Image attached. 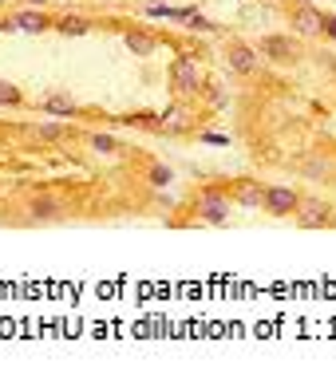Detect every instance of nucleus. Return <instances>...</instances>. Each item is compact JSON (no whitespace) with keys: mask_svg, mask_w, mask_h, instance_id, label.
<instances>
[{"mask_svg":"<svg viewBox=\"0 0 336 387\" xmlns=\"http://www.w3.org/2000/svg\"><path fill=\"white\" fill-rule=\"evenodd\" d=\"M289 28H293L297 36H305V40H317V36H325V12H317L312 4H293L289 9Z\"/></svg>","mask_w":336,"mask_h":387,"instance_id":"3","label":"nucleus"},{"mask_svg":"<svg viewBox=\"0 0 336 387\" xmlns=\"http://www.w3.org/2000/svg\"><path fill=\"white\" fill-rule=\"evenodd\" d=\"M40 138H68V127H63V123H44Z\"/></svg>","mask_w":336,"mask_h":387,"instance_id":"18","label":"nucleus"},{"mask_svg":"<svg viewBox=\"0 0 336 387\" xmlns=\"http://www.w3.org/2000/svg\"><path fill=\"white\" fill-rule=\"evenodd\" d=\"M206 99H214V107H222V103H225V95H222V87H210V91H206Z\"/></svg>","mask_w":336,"mask_h":387,"instance_id":"21","label":"nucleus"},{"mask_svg":"<svg viewBox=\"0 0 336 387\" xmlns=\"http://www.w3.org/2000/svg\"><path fill=\"white\" fill-rule=\"evenodd\" d=\"M28 4H32V9H44V4H52V0H28Z\"/></svg>","mask_w":336,"mask_h":387,"instance_id":"24","label":"nucleus"},{"mask_svg":"<svg viewBox=\"0 0 336 387\" xmlns=\"http://www.w3.org/2000/svg\"><path fill=\"white\" fill-rule=\"evenodd\" d=\"M87 147L95 155H119V138L115 135H87Z\"/></svg>","mask_w":336,"mask_h":387,"instance_id":"15","label":"nucleus"},{"mask_svg":"<svg viewBox=\"0 0 336 387\" xmlns=\"http://www.w3.org/2000/svg\"><path fill=\"white\" fill-rule=\"evenodd\" d=\"M170 83H174V95H182V99H190V95L202 91V76H198V63L190 60V56H178L170 68Z\"/></svg>","mask_w":336,"mask_h":387,"instance_id":"4","label":"nucleus"},{"mask_svg":"<svg viewBox=\"0 0 336 387\" xmlns=\"http://www.w3.org/2000/svg\"><path fill=\"white\" fill-rule=\"evenodd\" d=\"M123 40H127V52H131V56H138V60L155 56V48H158V40H155L151 32H143V28H131V32L123 36Z\"/></svg>","mask_w":336,"mask_h":387,"instance_id":"12","label":"nucleus"},{"mask_svg":"<svg viewBox=\"0 0 336 387\" xmlns=\"http://www.w3.org/2000/svg\"><path fill=\"white\" fill-rule=\"evenodd\" d=\"M0 107H24V95L16 83H0Z\"/></svg>","mask_w":336,"mask_h":387,"instance_id":"16","label":"nucleus"},{"mask_svg":"<svg viewBox=\"0 0 336 387\" xmlns=\"http://www.w3.org/2000/svg\"><path fill=\"white\" fill-rule=\"evenodd\" d=\"M301 206V194L293 186H265V214L273 217H293Z\"/></svg>","mask_w":336,"mask_h":387,"instance_id":"5","label":"nucleus"},{"mask_svg":"<svg viewBox=\"0 0 336 387\" xmlns=\"http://www.w3.org/2000/svg\"><path fill=\"white\" fill-rule=\"evenodd\" d=\"M202 143H214V147H225L230 138H225V135H218V130H202Z\"/></svg>","mask_w":336,"mask_h":387,"instance_id":"19","label":"nucleus"},{"mask_svg":"<svg viewBox=\"0 0 336 387\" xmlns=\"http://www.w3.org/2000/svg\"><path fill=\"white\" fill-rule=\"evenodd\" d=\"M48 28H56V24L44 16L40 9H24V12H16V16L0 20V32H48Z\"/></svg>","mask_w":336,"mask_h":387,"instance_id":"6","label":"nucleus"},{"mask_svg":"<svg viewBox=\"0 0 336 387\" xmlns=\"http://www.w3.org/2000/svg\"><path fill=\"white\" fill-rule=\"evenodd\" d=\"M0 4H9V0H0Z\"/></svg>","mask_w":336,"mask_h":387,"instance_id":"27","label":"nucleus"},{"mask_svg":"<svg viewBox=\"0 0 336 387\" xmlns=\"http://www.w3.org/2000/svg\"><path fill=\"white\" fill-rule=\"evenodd\" d=\"M325 36L336 43V12H332V16H325Z\"/></svg>","mask_w":336,"mask_h":387,"instance_id":"20","label":"nucleus"},{"mask_svg":"<svg viewBox=\"0 0 336 387\" xmlns=\"http://www.w3.org/2000/svg\"><path fill=\"white\" fill-rule=\"evenodd\" d=\"M269 4H289V9H293V4H301V0H269Z\"/></svg>","mask_w":336,"mask_h":387,"instance_id":"23","label":"nucleus"},{"mask_svg":"<svg viewBox=\"0 0 336 387\" xmlns=\"http://www.w3.org/2000/svg\"><path fill=\"white\" fill-rule=\"evenodd\" d=\"M190 123H194V115H190V107H182V103L166 107V111L158 115V130H163V135H186Z\"/></svg>","mask_w":336,"mask_h":387,"instance_id":"10","label":"nucleus"},{"mask_svg":"<svg viewBox=\"0 0 336 387\" xmlns=\"http://www.w3.org/2000/svg\"><path fill=\"white\" fill-rule=\"evenodd\" d=\"M293 217L305 225V229H328V225H336L332 206H328L325 198H312V194H301V206H297Z\"/></svg>","mask_w":336,"mask_h":387,"instance_id":"2","label":"nucleus"},{"mask_svg":"<svg viewBox=\"0 0 336 387\" xmlns=\"http://www.w3.org/2000/svg\"><path fill=\"white\" fill-rule=\"evenodd\" d=\"M28 217H32V222H60V217H63V202L40 194V198L28 202Z\"/></svg>","mask_w":336,"mask_h":387,"instance_id":"11","label":"nucleus"},{"mask_svg":"<svg viewBox=\"0 0 336 387\" xmlns=\"http://www.w3.org/2000/svg\"><path fill=\"white\" fill-rule=\"evenodd\" d=\"M230 202H238L242 210H265V186H261V182H253V178L233 182Z\"/></svg>","mask_w":336,"mask_h":387,"instance_id":"8","label":"nucleus"},{"mask_svg":"<svg viewBox=\"0 0 336 387\" xmlns=\"http://www.w3.org/2000/svg\"><path fill=\"white\" fill-rule=\"evenodd\" d=\"M56 32H63V36H83V32H91V20H87V16H76V12H68V16L56 20Z\"/></svg>","mask_w":336,"mask_h":387,"instance_id":"14","label":"nucleus"},{"mask_svg":"<svg viewBox=\"0 0 336 387\" xmlns=\"http://www.w3.org/2000/svg\"><path fill=\"white\" fill-rule=\"evenodd\" d=\"M99 4H111V0H99Z\"/></svg>","mask_w":336,"mask_h":387,"instance_id":"26","label":"nucleus"},{"mask_svg":"<svg viewBox=\"0 0 336 387\" xmlns=\"http://www.w3.org/2000/svg\"><path fill=\"white\" fill-rule=\"evenodd\" d=\"M143 4H163V0H143Z\"/></svg>","mask_w":336,"mask_h":387,"instance_id":"25","label":"nucleus"},{"mask_svg":"<svg viewBox=\"0 0 336 387\" xmlns=\"http://www.w3.org/2000/svg\"><path fill=\"white\" fill-rule=\"evenodd\" d=\"M147 182H151V186H158V190L170 186V182H174L170 166H151V170H147Z\"/></svg>","mask_w":336,"mask_h":387,"instance_id":"17","label":"nucleus"},{"mask_svg":"<svg viewBox=\"0 0 336 387\" xmlns=\"http://www.w3.org/2000/svg\"><path fill=\"white\" fill-rule=\"evenodd\" d=\"M225 60H230V68L238 71V76H258V68H261L258 52H253L250 43H230V52H225Z\"/></svg>","mask_w":336,"mask_h":387,"instance_id":"9","label":"nucleus"},{"mask_svg":"<svg viewBox=\"0 0 336 387\" xmlns=\"http://www.w3.org/2000/svg\"><path fill=\"white\" fill-rule=\"evenodd\" d=\"M40 111H48V115H63V119H68V115H79V107L71 103L68 95L52 91V95H44V99H40Z\"/></svg>","mask_w":336,"mask_h":387,"instance_id":"13","label":"nucleus"},{"mask_svg":"<svg viewBox=\"0 0 336 387\" xmlns=\"http://www.w3.org/2000/svg\"><path fill=\"white\" fill-rule=\"evenodd\" d=\"M194 214L210 225H225L230 222V194H225V190H214V186H202L198 198H194Z\"/></svg>","mask_w":336,"mask_h":387,"instance_id":"1","label":"nucleus"},{"mask_svg":"<svg viewBox=\"0 0 336 387\" xmlns=\"http://www.w3.org/2000/svg\"><path fill=\"white\" fill-rule=\"evenodd\" d=\"M190 28H198V32H210L214 24H210V20H202V16H194V20H190Z\"/></svg>","mask_w":336,"mask_h":387,"instance_id":"22","label":"nucleus"},{"mask_svg":"<svg viewBox=\"0 0 336 387\" xmlns=\"http://www.w3.org/2000/svg\"><path fill=\"white\" fill-rule=\"evenodd\" d=\"M258 48H261V56L273 60V63H297V56H301V48H297L293 36H265Z\"/></svg>","mask_w":336,"mask_h":387,"instance_id":"7","label":"nucleus"}]
</instances>
